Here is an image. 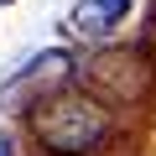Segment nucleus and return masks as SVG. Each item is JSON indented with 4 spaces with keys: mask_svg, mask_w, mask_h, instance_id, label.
<instances>
[{
    "mask_svg": "<svg viewBox=\"0 0 156 156\" xmlns=\"http://www.w3.org/2000/svg\"><path fill=\"white\" fill-rule=\"evenodd\" d=\"M125 11H130V0H83L68 26H73L78 37H109V31L125 21Z\"/></svg>",
    "mask_w": 156,
    "mask_h": 156,
    "instance_id": "nucleus-3",
    "label": "nucleus"
},
{
    "mask_svg": "<svg viewBox=\"0 0 156 156\" xmlns=\"http://www.w3.org/2000/svg\"><path fill=\"white\" fill-rule=\"evenodd\" d=\"M0 156H16V146H11V135H0Z\"/></svg>",
    "mask_w": 156,
    "mask_h": 156,
    "instance_id": "nucleus-4",
    "label": "nucleus"
},
{
    "mask_svg": "<svg viewBox=\"0 0 156 156\" xmlns=\"http://www.w3.org/2000/svg\"><path fill=\"white\" fill-rule=\"evenodd\" d=\"M0 5H11V0H0Z\"/></svg>",
    "mask_w": 156,
    "mask_h": 156,
    "instance_id": "nucleus-5",
    "label": "nucleus"
},
{
    "mask_svg": "<svg viewBox=\"0 0 156 156\" xmlns=\"http://www.w3.org/2000/svg\"><path fill=\"white\" fill-rule=\"evenodd\" d=\"M83 83L104 104H140L151 89V62H140V52H94L83 62Z\"/></svg>",
    "mask_w": 156,
    "mask_h": 156,
    "instance_id": "nucleus-2",
    "label": "nucleus"
},
{
    "mask_svg": "<svg viewBox=\"0 0 156 156\" xmlns=\"http://www.w3.org/2000/svg\"><path fill=\"white\" fill-rule=\"evenodd\" d=\"M115 130V120L83 99V94H68V89H52L31 104V135L52 151V156H83L94 146H104Z\"/></svg>",
    "mask_w": 156,
    "mask_h": 156,
    "instance_id": "nucleus-1",
    "label": "nucleus"
}]
</instances>
